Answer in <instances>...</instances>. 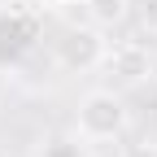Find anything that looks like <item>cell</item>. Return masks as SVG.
Listing matches in <instances>:
<instances>
[{
	"label": "cell",
	"instance_id": "7",
	"mask_svg": "<svg viewBox=\"0 0 157 157\" xmlns=\"http://www.w3.org/2000/svg\"><path fill=\"white\" fill-rule=\"evenodd\" d=\"M118 157H157V144H148V140H144V144H127Z\"/></svg>",
	"mask_w": 157,
	"mask_h": 157
},
{
	"label": "cell",
	"instance_id": "5",
	"mask_svg": "<svg viewBox=\"0 0 157 157\" xmlns=\"http://www.w3.org/2000/svg\"><path fill=\"white\" fill-rule=\"evenodd\" d=\"M39 157H83V144H78V135H74V140H66V135H52V140H44Z\"/></svg>",
	"mask_w": 157,
	"mask_h": 157
},
{
	"label": "cell",
	"instance_id": "2",
	"mask_svg": "<svg viewBox=\"0 0 157 157\" xmlns=\"http://www.w3.org/2000/svg\"><path fill=\"white\" fill-rule=\"evenodd\" d=\"M109 48V39H101V26H70L61 39H57V66L70 70V74H83V70H101V57Z\"/></svg>",
	"mask_w": 157,
	"mask_h": 157
},
{
	"label": "cell",
	"instance_id": "4",
	"mask_svg": "<svg viewBox=\"0 0 157 157\" xmlns=\"http://www.w3.org/2000/svg\"><path fill=\"white\" fill-rule=\"evenodd\" d=\"M127 13H131V0H87V22L101 26V31L122 26Z\"/></svg>",
	"mask_w": 157,
	"mask_h": 157
},
{
	"label": "cell",
	"instance_id": "1",
	"mask_svg": "<svg viewBox=\"0 0 157 157\" xmlns=\"http://www.w3.org/2000/svg\"><path fill=\"white\" fill-rule=\"evenodd\" d=\"M131 113H127V101L118 96V87H92L83 92V101L74 109V135L83 144H109L127 131Z\"/></svg>",
	"mask_w": 157,
	"mask_h": 157
},
{
	"label": "cell",
	"instance_id": "3",
	"mask_svg": "<svg viewBox=\"0 0 157 157\" xmlns=\"http://www.w3.org/2000/svg\"><path fill=\"white\" fill-rule=\"evenodd\" d=\"M101 70L113 78V87H140V83H148V78H153V70H157V66H153V52H148L144 44L127 39V44L105 48Z\"/></svg>",
	"mask_w": 157,
	"mask_h": 157
},
{
	"label": "cell",
	"instance_id": "6",
	"mask_svg": "<svg viewBox=\"0 0 157 157\" xmlns=\"http://www.w3.org/2000/svg\"><path fill=\"white\" fill-rule=\"evenodd\" d=\"M140 22H144V31H157V0H144L140 5Z\"/></svg>",
	"mask_w": 157,
	"mask_h": 157
}]
</instances>
